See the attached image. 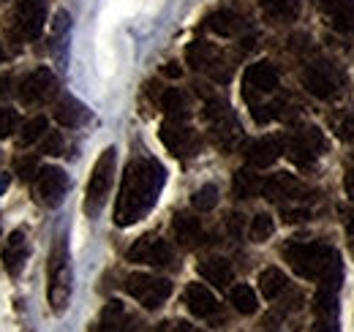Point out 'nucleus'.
I'll return each mask as SVG.
<instances>
[{
    "label": "nucleus",
    "instance_id": "nucleus-1",
    "mask_svg": "<svg viewBox=\"0 0 354 332\" xmlns=\"http://www.w3.org/2000/svg\"><path fill=\"white\" fill-rule=\"evenodd\" d=\"M167 183V172L156 158H136L126 166L118 205H115V223L131 226L156 208L161 188Z\"/></svg>",
    "mask_w": 354,
    "mask_h": 332
},
{
    "label": "nucleus",
    "instance_id": "nucleus-2",
    "mask_svg": "<svg viewBox=\"0 0 354 332\" xmlns=\"http://www.w3.org/2000/svg\"><path fill=\"white\" fill-rule=\"evenodd\" d=\"M289 267L306 281H341L344 284V261L338 250L322 243H292L283 248Z\"/></svg>",
    "mask_w": 354,
    "mask_h": 332
},
{
    "label": "nucleus",
    "instance_id": "nucleus-3",
    "mask_svg": "<svg viewBox=\"0 0 354 332\" xmlns=\"http://www.w3.org/2000/svg\"><path fill=\"white\" fill-rule=\"evenodd\" d=\"M49 284H46V297L55 313H63L68 299H71V286H74V275H71V259H68V243L66 237H60L52 250H49V267H46Z\"/></svg>",
    "mask_w": 354,
    "mask_h": 332
},
{
    "label": "nucleus",
    "instance_id": "nucleus-4",
    "mask_svg": "<svg viewBox=\"0 0 354 332\" xmlns=\"http://www.w3.org/2000/svg\"><path fill=\"white\" fill-rule=\"evenodd\" d=\"M115 161H118V150L115 147H106L98 161L93 166V174H90L88 183V194H85V212L88 215H98L109 191H112V183H115Z\"/></svg>",
    "mask_w": 354,
    "mask_h": 332
},
{
    "label": "nucleus",
    "instance_id": "nucleus-5",
    "mask_svg": "<svg viewBox=\"0 0 354 332\" xmlns=\"http://www.w3.org/2000/svg\"><path fill=\"white\" fill-rule=\"evenodd\" d=\"M126 291L131 294L139 305H145L147 311H156V308H161L169 299L172 284L167 278H158V275L133 273V275L126 278Z\"/></svg>",
    "mask_w": 354,
    "mask_h": 332
},
{
    "label": "nucleus",
    "instance_id": "nucleus-6",
    "mask_svg": "<svg viewBox=\"0 0 354 332\" xmlns=\"http://www.w3.org/2000/svg\"><path fill=\"white\" fill-rule=\"evenodd\" d=\"M185 60H188V66H191L194 71H205L213 82L223 84V82H229V77H232V68L226 66L221 49H216L213 44H207V42L188 44Z\"/></svg>",
    "mask_w": 354,
    "mask_h": 332
},
{
    "label": "nucleus",
    "instance_id": "nucleus-7",
    "mask_svg": "<svg viewBox=\"0 0 354 332\" xmlns=\"http://www.w3.org/2000/svg\"><path fill=\"white\" fill-rule=\"evenodd\" d=\"M341 71L324 60L319 63H310L303 68V87L308 90L310 95L316 98H333L338 90H341Z\"/></svg>",
    "mask_w": 354,
    "mask_h": 332
},
{
    "label": "nucleus",
    "instance_id": "nucleus-8",
    "mask_svg": "<svg viewBox=\"0 0 354 332\" xmlns=\"http://www.w3.org/2000/svg\"><path fill=\"white\" fill-rule=\"evenodd\" d=\"M46 22V0H17L11 28L22 39H39Z\"/></svg>",
    "mask_w": 354,
    "mask_h": 332
},
{
    "label": "nucleus",
    "instance_id": "nucleus-9",
    "mask_svg": "<svg viewBox=\"0 0 354 332\" xmlns=\"http://www.w3.org/2000/svg\"><path fill=\"white\" fill-rule=\"evenodd\" d=\"M286 153H289V158L297 166H313L316 158L324 153V136H322V131H316V128H300L297 133L289 136Z\"/></svg>",
    "mask_w": 354,
    "mask_h": 332
},
{
    "label": "nucleus",
    "instance_id": "nucleus-10",
    "mask_svg": "<svg viewBox=\"0 0 354 332\" xmlns=\"http://www.w3.org/2000/svg\"><path fill=\"white\" fill-rule=\"evenodd\" d=\"M129 261L153 264V267H169L175 261V250H172V246L167 240H161L156 234H147V237L136 240L129 248Z\"/></svg>",
    "mask_w": 354,
    "mask_h": 332
},
{
    "label": "nucleus",
    "instance_id": "nucleus-11",
    "mask_svg": "<svg viewBox=\"0 0 354 332\" xmlns=\"http://www.w3.org/2000/svg\"><path fill=\"white\" fill-rule=\"evenodd\" d=\"M57 93V80L49 68H36L33 74H28L22 84H19V101L25 107H33V104H44L52 95Z\"/></svg>",
    "mask_w": 354,
    "mask_h": 332
},
{
    "label": "nucleus",
    "instance_id": "nucleus-12",
    "mask_svg": "<svg viewBox=\"0 0 354 332\" xmlns=\"http://www.w3.org/2000/svg\"><path fill=\"white\" fill-rule=\"evenodd\" d=\"M161 142H164V147L172 156H177V158L194 156L196 147H199V139H196L194 128H188L183 120H172V118L161 125Z\"/></svg>",
    "mask_w": 354,
    "mask_h": 332
},
{
    "label": "nucleus",
    "instance_id": "nucleus-13",
    "mask_svg": "<svg viewBox=\"0 0 354 332\" xmlns=\"http://www.w3.org/2000/svg\"><path fill=\"white\" fill-rule=\"evenodd\" d=\"M243 93H245V98L248 101H254V98H259V95H270V93H275L278 90V71H275V66L272 63H254V66H248V71H245V77H243Z\"/></svg>",
    "mask_w": 354,
    "mask_h": 332
},
{
    "label": "nucleus",
    "instance_id": "nucleus-14",
    "mask_svg": "<svg viewBox=\"0 0 354 332\" xmlns=\"http://www.w3.org/2000/svg\"><path fill=\"white\" fill-rule=\"evenodd\" d=\"M36 183H39V196H41V202L49 205V208H57V205L63 202L66 191H68V177H66V172L57 169V166H44V169H39Z\"/></svg>",
    "mask_w": 354,
    "mask_h": 332
},
{
    "label": "nucleus",
    "instance_id": "nucleus-15",
    "mask_svg": "<svg viewBox=\"0 0 354 332\" xmlns=\"http://www.w3.org/2000/svg\"><path fill=\"white\" fill-rule=\"evenodd\" d=\"M90 332H139V330H136V319L126 311V305L118 302V299H112V302H106V308L101 311L98 324Z\"/></svg>",
    "mask_w": 354,
    "mask_h": 332
},
{
    "label": "nucleus",
    "instance_id": "nucleus-16",
    "mask_svg": "<svg viewBox=\"0 0 354 332\" xmlns=\"http://www.w3.org/2000/svg\"><path fill=\"white\" fill-rule=\"evenodd\" d=\"M281 153H283V139L281 136H262V139H257L245 147V161L254 169H267V166L278 161Z\"/></svg>",
    "mask_w": 354,
    "mask_h": 332
},
{
    "label": "nucleus",
    "instance_id": "nucleus-17",
    "mask_svg": "<svg viewBox=\"0 0 354 332\" xmlns=\"http://www.w3.org/2000/svg\"><path fill=\"white\" fill-rule=\"evenodd\" d=\"M262 194L270 202H289V199H300V194H306V188L295 174L278 172L262 185Z\"/></svg>",
    "mask_w": 354,
    "mask_h": 332
},
{
    "label": "nucleus",
    "instance_id": "nucleus-18",
    "mask_svg": "<svg viewBox=\"0 0 354 332\" xmlns=\"http://www.w3.org/2000/svg\"><path fill=\"white\" fill-rule=\"evenodd\" d=\"M185 308L199 319H218V299L202 284H191L185 289Z\"/></svg>",
    "mask_w": 354,
    "mask_h": 332
},
{
    "label": "nucleus",
    "instance_id": "nucleus-19",
    "mask_svg": "<svg viewBox=\"0 0 354 332\" xmlns=\"http://www.w3.org/2000/svg\"><path fill=\"white\" fill-rule=\"evenodd\" d=\"M316 6L335 30L354 33V0H316Z\"/></svg>",
    "mask_w": 354,
    "mask_h": 332
},
{
    "label": "nucleus",
    "instance_id": "nucleus-20",
    "mask_svg": "<svg viewBox=\"0 0 354 332\" xmlns=\"http://www.w3.org/2000/svg\"><path fill=\"white\" fill-rule=\"evenodd\" d=\"M25 259H28V240H25V232L17 229L8 234V243L3 250V267L8 275H19L22 267H25Z\"/></svg>",
    "mask_w": 354,
    "mask_h": 332
},
{
    "label": "nucleus",
    "instance_id": "nucleus-21",
    "mask_svg": "<svg viewBox=\"0 0 354 332\" xmlns=\"http://www.w3.org/2000/svg\"><path fill=\"white\" fill-rule=\"evenodd\" d=\"M172 232H175V240L185 248H194L202 243L205 232H202V221L194 218L191 212H177L175 221H172Z\"/></svg>",
    "mask_w": 354,
    "mask_h": 332
},
{
    "label": "nucleus",
    "instance_id": "nucleus-22",
    "mask_svg": "<svg viewBox=\"0 0 354 332\" xmlns=\"http://www.w3.org/2000/svg\"><path fill=\"white\" fill-rule=\"evenodd\" d=\"M207 28L213 33L223 36V39H234V36H240L245 30V19L240 14H234V11H229V8H221V11L207 17Z\"/></svg>",
    "mask_w": 354,
    "mask_h": 332
},
{
    "label": "nucleus",
    "instance_id": "nucleus-23",
    "mask_svg": "<svg viewBox=\"0 0 354 332\" xmlns=\"http://www.w3.org/2000/svg\"><path fill=\"white\" fill-rule=\"evenodd\" d=\"M55 120L60 125H66V128H77V125H82L88 120V109H85L77 98L63 95V98L55 104Z\"/></svg>",
    "mask_w": 354,
    "mask_h": 332
},
{
    "label": "nucleus",
    "instance_id": "nucleus-24",
    "mask_svg": "<svg viewBox=\"0 0 354 332\" xmlns=\"http://www.w3.org/2000/svg\"><path fill=\"white\" fill-rule=\"evenodd\" d=\"M262 11L270 22L286 25L300 17V0H262Z\"/></svg>",
    "mask_w": 354,
    "mask_h": 332
},
{
    "label": "nucleus",
    "instance_id": "nucleus-25",
    "mask_svg": "<svg viewBox=\"0 0 354 332\" xmlns=\"http://www.w3.org/2000/svg\"><path fill=\"white\" fill-rule=\"evenodd\" d=\"M199 275L207 281V284H213L216 289H226L229 284H232V264L226 261V259H207V261H202L199 264Z\"/></svg>",
    "mask_w": 354,
    "mask_h": 332
},
{
    "label": "nucleus",
    "instance_id": "nucleus-26",
    "mask_svg": "<svg viewBox=\"0 0 354 332\" xmlns=\"http://www.w3.org/2000/svg\"><path fill=\"white\" fill-rule=\"evenodd\" d=\"M262 177L254 172V169H240L234 172V180H232V191L237 199H251V196H259L262 194Z\"/></svg>",
    "mask_w": 354,
    "mask_h": 332
},
{
    "label": "nucleus",
    "instance_id": "nucleus-27",
    "mask_svg": "<svg viewBox=\"0 0 354 332\" xmlns=\"http://www.w3.org/2000/svg\"><path fill=\"white\" fill-rule=\"evenodd\" d=\"M259 289H262L267 299H278L283 291L289 289V281L278 267H267L265 273L259 275Z\"/></svg>",
    "mask_w": 354,
    "mask_h": 332
},
{
    "label": "nucleus",
    "instance_id": "nucleus-28",
    "mask_svg": "<svg viewBox=\"0 0 354 332\" xmlns=\"http://www.w3.org/2000/svg\"><path fill=\"white\" fill-rule=\"evenodd\" d=\"M229 302H232L234 311L243 313V316H251V313H257V308H259L257 291L251 289V286H245V284H240V286H234V289L229 291Z\"/></svg>",
    "mask_w": 354,
    "mask_h": 332
},
{
    "label": "nucleus",
    "instance_id": "nucleus-29",
    "mask_svg": "<svg viewBox=\"0 0 354 332\" xmlns=\"http://www.w3.org/2000/svg\"><path fill=\"white\" fill-rule=\"evenodd\" d=\"M68 28H71V19L66 11H57L55 14V22H52V49L57 52V60L66 63V42H68Z\"/></svg>",
    "mask_w": 354,
    "mask_h": 332
},
{
    "label": "nucleus",
    "instance_id": "nucleus-30",
    "mask_svg": "<svg viewBox=\"0 0 354 332\" xmlns=\"http://www.w3.org/2000/svg\"><path fill=\"white\" fill-rule=\"evenodd\" d=\"M158 104H161V109H164L172 120H183V115H185V95H183L177 87H167V90L161 93Z\"/></svg>",
    "mask_w": 354,
    "mask_h": 332
},
{
    "label": "nucleus",
    "instance_id": "nucleus-31",
    "mask_svg": "<svg viewBox=\"0 0 354 332\" xmlns=\"http://www.w3.org/2000/svg\"><path fill=\"white\" fill-rule=\"evenodd\" d=\"M191 205L199 210V212H210V210L218 205V188H216V185H202V188L191 196Z\"/></svg>",
    "mask_w": 354,
    "mask_h": 332
},
{
    "label": "nucleus",
    "instance_id": "nucleus-32",
    "mask_svg": "<svg viewBox=\"0 0 354 332\" xmlns=\"http://www.w3.org/2000/svg\"><path fill=\"white\" fill-rule=\"evenodd\" d=\"M272 229H275L272 218H270L267 212H259V215L251 221V240H254V243H265V240H270Z\"/></svg>",
    "mask_w": 354,
    "mask_h": 332
},
{
    "label": "nucleus",
    "instance_id": "nucleus-33",
    "mask_svg": "<svg viewBox=\"0 0 354 332\" xmlns=\"http://www.w3.org/2000/svg\"><path fill=\"white\" fill-rule=\"evenodd\" d=\"M46 133V118H33L22 128V145H33Z\"/></svg>",
    "mask_w": 354,
    "mask_h": 332
},
{
    "label": "nucleus",
    "instance_id": "nucleus-34",
    "mask_svg": "<svg viewBox=\"0 0 354 332\" xmlns=\"http://www.w3.org/2000/svg\"><path fill=\"white\" fill-rule=\"evenodd\" d=\"M19 128V115L14 109H0V139L14 136Z\"/></svg>",
    "mask_w": 354,
    "mask_h": 332
},
{
    "label": "nucleus",
    "instance_id": "nucleus-35",
    "mask_svg": "<svg viewBox=\"0 0 354 332\" xmlns=\"http://www.w3.org/2000/svg\"><path fill=\"white\" fill-rule=\"evenodd\" d=\"M41 153H46V156H60V153H63V136H60L57 131H52V133H46L44 136Z\"/></svg>",
    "mask_w": 354,
    "mask_h": 332
},
{
    "label": "nucleus",
    "instance_id": "nucleus-36",
    "mask_svg": "<svg viewBox=\"0 0 354 332\" xmlns=\"http://www.w3.org/2000/svg\"><path fill=\"white\" fill-rule=\"evenodd\" d=\"M36 172H39V161H36L33 156H28V158H19V161H17V174H19L22 180H33V177H36Z\"/></svg>",
    "mask_w": 354,
    "mask_h": 332
},
{
    "label": "nucleus",
    "instance_id": "nucleus-37",
    "mask_svg": "<svg viewBox=\"0 0 354 332\" xmlns=\"http://www.w3.org/2000/svg\"><path fill=\"white\" fill-rule=\"evenodd\" d=\"M335 133H338L344 142H354V115H346L341 123L335 125Z\"/></svg>",
    "mask_w": 354,
    "mask_h": 332
},
{
    "label": "nucleus",
    "instance_id": "nucleus-38",
    "mask_svg": "<svg viewBox=\"0 0 354 332\" xmlns=\"http://www.w3.org/2000/svg\"><path fill=\"white\" fill-rule=\"evenodd\" d=\"M156 332H202V330H196V327L188 324V322L175 319V322H164V324H158V330Z\"/></svg>",
    "mask_w": 354,
    "mask_h": 332
},
{
    "label": "nucleus",
    "instance_id": "nucleus-39",
    "mask_svg": "<svg viewBox=\"0 0 354 332\" xmlns=\"http://www.w3.org/2000/svg\"><path fill=\"white\" fill-rule=\"evenodd\" d=\"M313 332H338V322H335V319H322V316H316Z\"/></svg>",
    "mask_w": 354,
    "mask_h": 332
},
{
    "label": "nucleus",
    "instance_id": "nucleus-40",
    "mask_svg": "<svg viewBox=\"0 0 354 332\" xmlns=\"http://www.w3.org/2000/svg\"><path fill=\"white\" fill-rule=\"evenodd\" d=\"M161 74L169 77V80H177V77L183 74V68H180L177 63H167V66H161Z\"/></svg>",
    "mask_w": 354,
    "mask_h": 332
},
{
    "label": "nucleus",
    "instance_id": "nucleus-41",
    "mask_svg": "<svg viewBox=\"0 0 354 332\" xmlns=\"http://www.w3.org/2000/svg\"><path fill=\"white\" fill-rule=\"evenodd\" d=\"M11 84H14L11 77H6V74L0 77V98H8L11 95Z\"/></svg>",
    "mask_w": 354,
    "mask_h": 332
},
{
    "label": "nucleus",
    "instance_id": "nucleus-42",
    "mask_svg": "<svg viewBox=\"0 0 354 332\" xmlns=\"http://www.w3.org/2000/svg\"><path fill=\"white\" fill-rule=\"evenodd\" d=\"M344 226H346V232L349 234H354V208H349V210H344Z\"/></svg>",
    "mask_w": 354,
    "mask_h": 332
},
{
    "label": "nucleus",
    "instance_id": "nucleus-43",
    "mask_svg": "<svg viewBox=\"0 0 354 332\" xmlns=\"http://www.w3.org/2000/svg\"><path fill=\"white\" fill-rule=\"evenodd\" d=\"M240 229H243V215H232L229 218V232L232 234H240Z\"/></svg>",
    "mask_w": 354,
    "mask_h": 332
},
{
    "label": "nucleus",
    "instance_id": "nucleus-44",
    "mask_svg": "<svg viewBox=\"0 0 354 332\" xmlns=\"http://www.w3.org/2000/svg\"><path fill=\"white\" fill-rule=\"evenodd\" d=\"M344 183H346V194H349V199L354 202V166L349 169V174H346V180H344Z\"/></svg>",
    "mask_w": 354,
    "mask_h": 332
},
{
    "label": "nucleus",
    "instance_id": "nucleus-45",
    "mask_svg": "<svg viewBox=\"0 0 354 332\" xmlns=\"http://www.w3.org/2000/svg\"><path fill=\"white\" fill-rule=\"evenodd\" d=\"M6 188H8V172H3V174H0V194H3Z\"/></svg>",
    "mask_w": 354,
    "mask_h": 332
},
{
    "label": "nucleus",
    "instance_id": "nucleus-46",
    "mask_svg": "<svg viewBox=\"0 0 354 332\" xmlns=\"http://www.w3.org/2000/svg\"><path fill=\"white\" fill-rule=\"evenodd\" d=\"M6 60H8V52H6V46L0 42V63H6Z\"/></svg>",
    "mask_w": 354,
    "mask_h": 332
}]
</instances>
